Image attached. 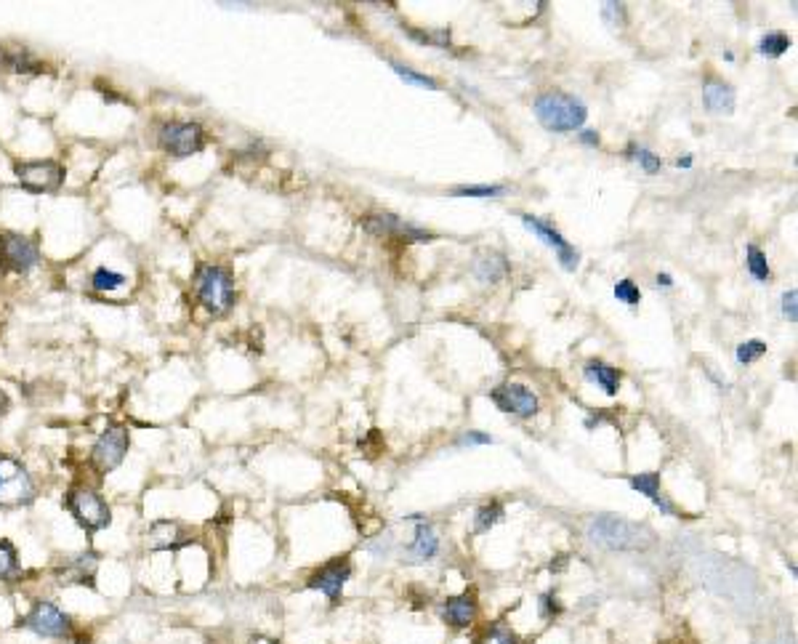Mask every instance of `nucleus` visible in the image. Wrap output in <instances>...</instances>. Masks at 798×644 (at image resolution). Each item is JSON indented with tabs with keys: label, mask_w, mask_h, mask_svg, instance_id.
Segmentation results:
<instances>
[{
	"label": "nucleus",
	"mask_w": 798,
	"mask_h": 644,
	"mask_svg": "<svg viewBox=\"0 0 798 644\" xmlns=\"http://www.w3.org/2000/svg\"><path fill=\"white\" fill-rule=\"evenodd\" d=\"M19 629L35 634L38 640H51V642H75L86 644L89 637L86 631L73 621L70 613H64L56 602L51 599H35L30 610L19 618Z\"/></svg>",
	"instance_id": "f257e3e1"
},
{
	"label": "nucleus",
	"mask_w": 798,
	"mask_h": 644,
	"mask_svg": "<svg viewBox=\"0 0 798 644\" xmlns=\"http://www.w3.org/2000/svg\"><path fill=\"white\" fill-rule=\"evenodd\" d=\"M586 536L594 546L607 552H641L652 544V530L613 514H602L588 522Z\"/></svg>",
	"instance_id": "f03ea898"
},
{
	"label": "nucleus",
	"mask_w": 798,
	"mask_h": 644,
	"mask_svg": "<svg viewBox=\"0 0 798 644\" xmlns=\"http://www.w3.org/2000/svg\"><path fill=\"white\" fill-rule=\"evenodd\" d=\"M532 109H535V117L540 120V125L553 131V133L578 131V128H583V123L588 117V109H586L583 99L562 91L540 93L535 99Z\"/></svg>",
	"instance_id": "7ed1b4c3"
},
{
	"label": "nucleus",
	"mask_w": 798,
	"mask_h": 644,
	"mask_svg": "<svg viewBox=\"0 0 798 644\" xmlns=\"http://www.w3.org/2000/svg\"><path fill=\"white\" fill-rule=\"evenodd\" d=\"M64 509L70 511V517L78 522V528L86 536H96L101 530H107L112 525V509L104 501V495L93 487L86 485H75L67 490L64 495Z\"/></svg>",
	"instance_id": "20e7f679"
},
{
	"label": "nucleus",
	"mask_w": 798,
	"mask_h": 644,
	"mask_svg": "<svg viewBox=\"0 0 798 644\" xmlns=\"http://www.w3.org/2000/svg\"><path fill=\"white\" fill-rule=\"evenodd\" d=\"M194 282H197L194 288H197L200 304L213 317H221L235 306V279L224 267H216V264L200 267Z\"/></svg>",
	"instance_id": "39448f33"
},
{
	"label": "nucleus",
	"mask_w": 798,
	"mask_h": 644,
	"mask_svg": "<svg viewBox=\"0 0 798 644\" xmlns=\"http://www.w3.org/2000/svg\"><path fill=\"white\" fill-rule=\"evenodd\" d=\"M38 495V485L19 459L0 453V509L30 506Z\"/></svg>",
	"instance_id": "423d86ee"
},
{
	"label": "nucleus",
	"mask_w": 798,
	"mask_h": 644,
	"mask_svg": "<svg viewBox=\"0 0 798 644\" xmlns=\"http://www.w3.org/2000/svg\"><path fill=\"white\" fill-rule=\"evenodd\" d=\"M131 451V429L128 426H109L104 429L93 448H90V466L99 474H112L115 468H120V463L125 460Z\"/></svg>",
	"instance_id": "0eeeda50"
},
{
	"label": "nucleus",
	"mask_w": 798,
	"mask_h": 644,
	"mask_svg": "<svg viewBox=\"0 0 798 644\" xmlns=\"http://www.w3.org/2000/svg\"><path fill=\"white\" fill-rule=\"evenodd\" d=\"M40 251L32 237L3 232L0 235V270L13 272V275H27L38 267Z\"/></svg>",
	"instance_id": "6e6552de"
},
{
	"label": "nucleus",
	"mask_w": 798,
	"mask_h": 644,
	"mask_svg": "<svg viewBox=\"0 0 798 644\" xmlns=\"http://www.w3.org/2000/svg\"><path fill=\"white\" fill-rule=\"evenodd\" d=\"M13 176L27 192H56L64 185V168L56 160H19L13 166Z\"/></svg>",
	"instance_id": "1a4fd4ad"
},
{
	"label": "nucleus",
	"mask_w": 798,
	"mask_h": 644,
	"mask_svg": "<svg viewBox=\"0 0 798 644\" xmlns=\"http://www.w3.org/2000/svg\"><path fill=\"white\" fill-rule=\"evenodd\" d=\"M160 150L171 158H189L202 152L205 131L197 123H166L158 133Z\"/></svg>",
	"instance_id": "9d476101"
},
{
	"label": "nucleus",
	"mask_w": 798,
	"mask_h": 644,
	"mask_svg": "<svg viewBox=\"0 0 798 644\" xmlns=\"http://www.w3.org/2000/svg\"><path fill=\"white\" fill-rule=\"evenodd\" d=\"M490 399L501 413L517 416V418H532L540 410L537 394L528 389L525 383H501L498 389L490 391Z\"/></svg>",
	"instance_id": "9b49d317"
},
{
	"label": "nucleus",
	"mask_w": 798,
	"mask_h": 644,
	"mask_svg": "<svg viewBox=\"0 0 798 644\" xmlns=\"http://www.w3.org/2000/svg\"><path fill=\"white\" fill-rule=\"evenodd\" d=\"M349 578H352V562H349V556H339V559L328 562L325 567H320L317 572H312L306 578V588L322 591L333 605H339L341 591L349 583Z\"/></svg>",
	"instance_id": "f8f14e48"
},
{
	"label": "nucleus",
	"mask_w": 798,
	"mask_h": 644,
	"mask_svg": "<svg viewBox=\"0 0 798 644\" xmlns=\"http://www.w3.org/2000/svg\"><path fill=\"white\" fill-rule=\"evenodd\" d=\"M96 572H99V554L96 552H81L70 559H64L54 578L59 586H89L96 588Z\"/></svg>",
	"instance_id": "ddd939ff"
},
{
	"label": "nucleus",
	"mask_w": 798,
	"mask_h": 644,
	"mask_svg": "<svg viewBox=\"0 0 798 644\" xmlns=\"http://www.w3.org/2000/svg\"><path fill=\"white\" fill-rule=\"evenodd\" d=\"M522 224L530 229L535 237H540L548 248H553L556 251V256H559V264H562V270H567V272H575L578 270V264H580V253L551 227V224H545V221H540V219H535V216H522Z\"/></svg>",
	"instance_id": "4468645a"
},
{
	"label": "nucleus",
	"mask_w": 798,
	"mask_h": 644,
	"mask_svg": "<svg viewBox=\"0 0 798 644\" xmlns=\"http://www.w3.org/2000/svg\"><path fill=\"white\" fill-rule=\"evenodd\" d=\"M365 229L373 232V235H381V237H402V240H408V243H432V240H434L432 232H424V229H418V227H410V224H405L402 219L389 216V213L367 216V219H365Z\"/></svg>",
	"instance_id": "2eb2a0df"
},
{
	"label": "nucleus",
	"mask_w": 798,
	"mask_h": 644,
	"mask_svg": "<svg viewBox=\"0 0 798 644\" xmlns=\"http://www.w3.org/2000/svg\"><path fill=\"white\" fill-rule=\"evenodd\" d=\"M192 544L189 533L176 519H158L147 530V549L150 552H178L181 546Z\"/></svg>",
	"instance_id": "dca6fc26"
},
{
	"label": "nucleus",
	"mask_w": 798,
	"mask_h": 644,
	"mask_svg": "<svg viewBox=\"0 0 798 644\" xmlns=\"http://www.w3.org/2000/svg\"><path fill=\"white\" fill-rule=\"evenodd\" d=\"M476 613H479V602H476L474 591H463L458 597H450V599H444L442 607H440L442 621L452 629H468L476 621Z\"/></svg>",
	"instance_id": "f3484780"
},
{
	"label": "nucleus",
	"mask_w": 798,
	"mask_h": 644,
	"mask_svg": "<svg viewBox=\"0 0 798 644\" xmlns=\"http://www.w3.org/2000/svg\"><path fill=\"white\" fill-rule=\"evenodd\" d=\"M628 485H631V490H636L639 495H647V498L660 509V514H665V517H676V506L660 493V474H657V471L633 474V477H628Z\"/></svg>",
	"instance_id": "a211bd4d"
},
{
	"label": "nucleus",
	"mask_w": 798,
	"mask_h": 644,
	"mask_svg": "<svg viewBox=\"0 0 798 644\" xmlns=\"http://www.w3.org/2000/svg\"><path fill=\"white\" fill-rule=\"evenodd\" d=\"M410 519L416 522V533H413V544L408 546V554H410L416 562H429V559H434V556L440 554V538H437L434 528H432L421 514H416V517H410Z\"/></svg>",
	"instance_id": "6ab92c4d"
},
{
	"label": "nucleus",
	"mask_w": 798,
	"mask_h": 644,
	"mask_svg": "<svg viewBox=\"0 0 798 644\" xmlns=\"http://www.w3.org/2000/svg\"><path fill=\"white\" fill-rule=\"evenodd\" d=\"M583 375H586V381L596 383L610 397H615L618 389H621V370L602 363V360H588L586 368H583Z\"/></svg>",
	"instance_id": "aec40b11"
},
{
	"label": "nucleus",
	"mask_w": 798,
	"mask_h": 644,
	"mask_svg": "<svg viewBox=\"0 0 798 644\" xmlns=\"http://www.w3.org/2000/svg\"><path fill=\"white\" fill-rule=\"evenodd\" d=\"M474 275L479 282H501L509 275V262H506V256H501L495 251H485L474 262Z\"/></svg>",
	"instance_id": "412c9836"
},
{
	"label": "nucleus",
	"mask_w": 798,
	"mask_h": 644,
	"mask_svg": "<svg viewBox=\"0 0 798 644\" xmlns=\"http://www.w3.org/2000/svg\"><path fill=\"white\" fill-rule=\"evenodd\" d=\"M703 101H706L710 112L729 115L734 109V91H732V86H726L721 81H708L703 86Z\"/></svg>",
	"instance_id": "4be33fe9"
},
{
	"label": "nucleus",
	"mask_w": 798,
	"mask_h": 644,
	"mask_svg": "<svg viewBox=\"0 0 798 644\" xmlns=\"http://www.w3.org/2000/svg\"><path fill=\"white\" fill-rule=\"evenodd\" d=\"M21 575V562H19V552L8 538H0V580L3 583H13Z\"/></svg>",
	"instance_id": "5701e85b"
},
{
	"label": "nucleus",
	"mask_w": 798,
	"mask_h": 644,
	"mask_svg": "<svg viewBox=\"0 0 798 644\" xmlns=\"http://www.w3.org/2000/svg\"><path fill=\"white\" fill-rule=\"evenodd\" d=\"M3 64H5L8 73H16V75H38V73H43V64L30 51H24V48L5 54L3 56Z\"/></svg>",
	"instance_id": "b1692460"
},
{
	"label": "nucleus",
	"mask_w": 798,
	"mask_h": 644,
	"mask_svg": "<svg viewBox=\"0 0 798 644\" xmlns=\"http://www.w3.org/2000/svg\"><path fill=\"white\" fill-rule=\"evenodd\" d=\"M503 517H506L503 503L501 501H490V503H485V506L476 509V514H474V530L476 533H490V528H495Z\"/></svg>",
	"instance_id": "393cba45"
},
{
	"label": "nucleus",
	"mask_w": 798,
	"mask_h": 644,
	"mask_svg": "<svg viewBox=\"0 0 798 644\" xmlns=\"http://www.w3.org/2000/svg\"><path fill=\"white\" fill-rule=\"evenodd\" d=\"M791 46H794V40H791L785 32H769V35L761 38V43H759V54L777 59V56H783Z\"/></svg>",
	"instance_id": "a878e982"
},
{
	"label": "nucleus",
	"mask_w": 798,
	"mask_h": 644,
	"mask_svg": "<svg viewBox=\"0 0 798 644\" xmlns=\"http://www.w3.org/2000/svg\"><path fill=\"white\" fill-rule=\"evenodd\" d=\"M123 282H125V277L120 275V272H112L107 267H99L90 275V290H96V293H112V290L123 288Z\"/></svg>",
	"instance_id": "bb28decb"
},
{
	"label": "nucleus",
	"mask_w": 798,
	"mask_h": 644,
	"mask_svg": "<svg viewBox=\"0 0 798 644\" xmlns=\"http://www.w3.org/2000/svg\"><path fill=\"white\" fill-rule=\"evenodd\" d=\"M745 264H748V272L756 277L759 282H769V279H772L769 262H767V256H764V251H761V248H756V245H748Z\"/></svg>",
	"instance_id": "cd10ccee"
},
{
	"label": "nucleus",
	"mask_w": 798,
	"mask_h": 644,
	"mask_svg": "<svg viewBox=\"0 0 798 644\" xmlns=\"http://www.w3.org/2000/svg\"><path fill=\"white\" fill-rule=\"evenodd\" d=\"M476 644H519V637H517V631H511L509 626H503V623H495V626H490Z\"/></svg>",
	"instance_id": "c85d7f7f"
},
{
	"label": "nucleus",
	"mask_w": 798,
	"mask_h": 644,
	"mask_svg": "<svg viewBox=\"0 0 798 644\" xmlns=\"http://www.w3.org/2000/svg\"><path fill=\"white\" fill-rule=\"evenodd\" d=\"M764 355H767V344L759 341V339H751V341H745V344L737 347L734 360H737L740 365H751V363H756V360L764 357Z\"/></svg>",
	"instance_id": "c756f323"
},
{
	"label": "nucleus",
	"mask_w": 798,
	"mask_h": 644,
	"mask_svg": "<svg viewBox=\"0 0 798 644\" xmlns=\"http://www.w3.org/2000/svg\"><path fill=\"white\" fill-rule=\"evenodd\" d=\"M503 192H506V186L501 185H466L452 189L455 197H498Z\"/></svg>",
	"instance_id": "7c9ffc66"
},
{
	"label": "nucleus",
	"mask_w": 798,
	"mask_h": 644,
	"mask_svg": "<svg viewBox=\"0 0 798 644\" xmlns=\"http://www.w3.org/2000/svg\"><path fill=\"white\" fill-rule=\"evenodd\" d=\"M391 70L402 78V81H408V83H413V86H424V89H429V91H437L440 89V83L434 81V78H429V75H421V73H416V70H410V67H402V64H391Z\"/></svg>",
	"instance_id": "2f4dec72"
},
{
	"label": "nucleus",
	"mask_w": 798,
	"mask_h": 644,
	"mask_svg": "<svg viewBox=\"0 0 798 644\" xmlns=\"http://www.w3.org/2000/svg\"><path fill=\"white\" fill-rule=\"evenodd\" d=\"M615 298L622 301V304H628V306H636V304L641 301V290L636 288L633 279H621V282L615 285Z\"/></svg>",
	"instance_id": "473e14b6"
},
{
	"label": "nucleus",
	"mask_w": 798,
	"mask_h": 644,
	"mask_svg": "<svg viewBox=\"0 0 798 644\" xmlns=\"http://www.w3.org/2000/svg\"><path fill=\"white\" fill-rule=\"evenodd\" d=\"M537 613H540V618H545V621H553V618H559V615H562L559 597H556L553 591L543 594V597H540V602H537Z\"/></svg>",
	"instance_id": "72a5a7b5"
},
{
	"label": "nucleus",
	"mask_w": 798,
	"mask_h": 644,
	"mask_svg": "<svg viewBox=\"0 0 798 644\" xmlns=\"http://www.w3.org/2000/svg\"><path fill=\"white\" fill-rule=\"evenodd\" d=\"M602 19L610 27H622L625 24V5L622 3H605L602 5Z\"/></svg>",
	"instance_id": "f704fd0d"
},
{
	"label": "nucleus",
	"mask_w": 798,
	"mask_h": 644,
	"mask_svg": "<svg viewBox=\"0 0 798 644\" xmlns=\"http://www.w3.org/2000/svg\"><path fill=\"white\" fill-rule=\"evenodd\" d=\"M633 158L639 160V166H641L647 174H657V171H660V166H663V160H660L657 155H652L649 150H644V147L633 150Z\"/></svg>",
	"instance_id": "c9c22d12"
},
{
	"label": "nucleus",
	"mask_w": 798,
	"mask_h": 644,
	"mask_svg": "<svg viewBox=\"0 0 798 644\" xmlns=\"http://www.w3.org/2000/svg\"><path fill=\"white\" fill-rule=\"evenodd\" d=\"M410 35L421 43H434L440 48H447L450 46V30H437V32H418V30H410Z\"/></svg>",
	"instance_id": "e433bc0d"
},
{
	"label": "nucleus",
	"mask_w": 798,
	"mask_h": 644,
	"mask_svg": "<svg viewBox=\"0 0 798 644\" xmlns=\"http://www.w3.org/2000/svg\"><path fill=\"white\" fill-rule=\"evenodd\" d=\"M796 301H798L796 290H788V293L783 296V314H785V317H788L791 322H796V320H798Z\"/></svg>",
	"instance_id": "4c0bfd02"
},
{
	"label": "nucleus",
	"mask_w": 798,
	"mask_h": 644,
	"mask_svg": "<svg viewBox=\"0 0 798 644\" xmlns=\"http://www.w3.org/2000/svg\"><path fill=\"white\" fill-rule=\"evenodd\" d=\"M460 445H493V437L482 434V432H466L460 437Z\"/></svg>",
	"instance_id": "58836bf2"
},
{
	"label": "nucleus",
	"mask_w": 798,
	"mask_h": 644,
	"mask_svg": "<svg viewBox=\"0 0 798 644\" xmlns=\"http://www.w3.org/2000/svg\"><path fill=\"white\" fill-rule=\"evenodd\" d=\"M8 410H11V397H8V391L0 386V418H5Z\"/></svg>",
	"instance_id": "ea45409f"
},
{
	"label": "nucleus",
	"mask_w": 798,
	"mask_h": 644,
	"mask_svg": "<svg viewBox=\"0 0 798 644\" xmlns=\"http://www.w3.org/2000/svg\"><path fill=\"white\" fill-rule=\"evenodd\" d=\"M580 139H583V144H588V147H599V133H596V131H583Z\"/></svg>",
	"instance_id": "a19ab883"
},
{
	"label": "nucleus",
	"mask_w": 798,
	"mask_h": 644,
	"mask_svg": "<svg viewBox=\"0 0 798 644\" xmlns=\"http://www.w3.org/2000/svg\"><path fill=\"white\" fill-rule=\"evenodd\" d=\"M657 285H663V288H671V285H674V279H671V275H665V272H663V275H657Z\"/></svg>",
	"instance_id": "79ce46f5"
},
{
	"label": "nucleus",
	"mask_w": 798,
	"mask_h": 644,
	"mask_svg": "<svg viewBox=\"0 0 798 644\" xmlns=\"http://www.w3.org/2000/svg\"><path fill=\"white\" fill-rule=\"evenodd\" d=\"M676 166H679V168H692V158H690V155H687V158H679Z\"/></svg>",
	"instance_id": "37998d69"
}]
</instances>
